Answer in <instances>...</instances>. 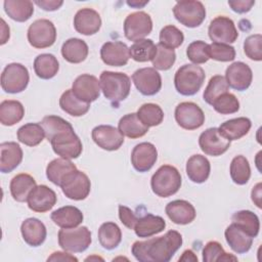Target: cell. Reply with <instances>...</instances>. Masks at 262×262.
Segmentation results:
<instances>
[{
    "instance_id": "1",
    "label": "cell",
    "mask_w": 262,
    "mask_h": 262,
    "mask_svg": "<svg viewBox=\"0 0 262 262\" xmlns=\"http://www.w3.org/2000/svg\"><path fill=\"white\" fill-rule=\"evenodd\" d=\"M45 137L51 143L53 151L60 158L72 160L82 154V142L73 126L58 116H46L41 121Z\"/></svg>"
},
{
    "instance_id": "2",
    "label": "cell",
    "mask_w": 262,
    "mask_h": 262,
    "mask_svg": "<svg viewBox=\"0 0 262 262\" xmlns=\"http://www.w3.org/2000/svg\"><path fill=\"white\" fill-rule=\"evenodd\" d=\"M181 245V234L176 230H169L163 236L135 242L131 252L140 262H168Z\"/></svg>"
},
{
    "instance_id": "3",
    "label": "cell",
    "mask_w": 262,
    "mask_h": 262,
    "mask_svg": "<svg viewBox=\"0 0 262 262\" xmlns=\"http://www.w3.org/2000/svg\"><path fill=\"white\" fill-rule=\"evenodd\" d=\"M99 85L104 97L114 104L126 99L131 89L129 76L120 72L103 71L99 77Z\"/></svg>"
},
{
    "instance_id": "4",
    "label": "cell",
    "mask_w": 262,
    "mask_h": 262,
    "mask_svg": "<svg viewBox=\"0 0 262 262\" xmlns=\"http://www.w3.org/2000/svg\"><path fill=\"white\" fill-rule=\"evenodd\" d=\"M206 75L204 70L196 64L181 66L174 77V85L178 93L184 96H191L202 88Z\"/></svg>"
},
{
    "instance_id": "5",
    "label": "cell",
    "mask_w": 262,
    "mask_h": 262,
    "mask_svg": "<svg viewBox=\"0 0 262 262\" xmlns=\"http://www.w3.org/2000/svg\"><path fill=\"white\" fill-rule=\"evenodd\" d=\"M150 186L154 193L158 196H171L175 194L181 186V175L175 167L163 165L152 175Z\"/></svg>"
},
{
    "instance_id": "6",
    "label": "cell",
    "mask_w": 262,
    "mask_h": 262,
    "mask_svg": "<svg viewBox=\"0 0 262 262\" xmlns=\"http://www.w3.org/2000/svg\"><path fill=\"white\" fill-rule=\"evenodd\" d=\"M91 244V232L86 226L61 228L58 231V245L69 253H82Z\"/></svg>"
},
{
    "instance_id": "7",
    "label": "cell",
    "mask_w": 262,
    "mask_h": 262,
    "mask_svg": "<svg viewBox=\"0 0 262 262\" xmlns=\"http://www.w3.org/2000/svg\"><path fill=\"white\" fill-rule=\"evenodd\" d=\"M175 18L187 28H196L206 18V8L201 1H178L173 7Z\"/></svg>"
},
{
    "instance_id": "8",
    "label": "cell",
    "mask_w": 262,
    "mask_h": 262,
    "mask_svg": "<svg viewBox=\"0 0 262 262\" xmlns=\"http://www.w3.org/2000/svg\"><path fill=\"white\" fill-rule=\"evenodd\" d=\"M29 80L28 69L21 63L12 62L7 64L1 74V87L7 93H19L27 88Z\"/></svg>"
},
{
    "instance_id": "9",
    "label": "cell",
    "mask_w": 262,
    "mask_h": 262,
    "mask_svg": "<svg viewBox=\"0 0 262 262\" xmlns=\"http://www.w3.org/2000/svg\"><path fill=\"white\" fill-rule=\"evenodd\" d=\"M59 186L67 198L74 201H82L88 196L91 182L84 172L75 170L64 176Z\"/></svg>"
},
{
    "instance_id": "10",
    "label": "cell",
    "mask_w": 262,
    "mask_h": 262,
    "mask_svg": "<svg viewBox=\"0 0 262 262\" xmlns=\"http://www.w3.org/2000/svg\"><path fill=\"white\" fill-rule=\"evenodd\" d=\"M27 36L33 47L38 49L47 48L52 46L56 40V29L52 21L41 18L30 25Z\"/></svg>"
},
{
    "instance_id": "11",
    "label": "cell",
    "mask_w": 262,
    "mask_h": 262,
    "mask_svg": "<svg viewBox=\"0 0 262 262\" xmlns=\"http://www.w3.org/2000/svg\"><path fill=\"white\" fill-rule=\"evenodd\" d=\"M152 30V20L148 13L136 11L130 13L124 20V34L130 41L144 39Z\"/></svg>"
},
{
    "instance_id": "12",
    "label": "cell",
    "mask_w": 262,
    "mask_h": 262,
    "mask_svg": "<svg viewBox=\"0 0 262 262\" xmlns=\"http://www.w3.org/2000/svg\"><path fill=\"white\" fill-rule=\"evenodd\" d=\"M175 120L185 130H194L205 123V115L202 108L194 102L184 101L175 108Z\"/></svg>"
},
{
    "instance_id": "13",
    "label": "cell",
    "mask_w": 262,
    "mask_h": 262,
    "mask_svg": "<svg viewBox=\"0 0 262 262\" xmlns=\"http://www.w3.org/2000/svg\"><path fill=\"white\" fill-rule=\"evenodd\" d=\"M208 34L214 43L229 44L235 42L238 37L233 20L227 16H216L209 26Z\"/></svg>"
},
{
    "instance_id": "14",
    "label": "cell",
    "mask_w": 262,
    "mask_h": 262,
    "mask_svg": "<svg viewBox=\"0 0 262 262\" xmlns=\"http://www.w3.org/2000/svg\"><path fill=\"white\" fill-rule=\"evenodd\" d=\"M132 81L137 90L145 96L157 94L162 87V78L154 68H142L136 70L132 75Z\"/></svg>"
},
{
    "instance_id": "15",
    "label": "cell",
    "mask_w": 262,
    "mask_h": 262,
    "mask_svg": "<svg viewBox=\"0 0 262 262\" xmlns=\"http://www.w3.org/2000/svg\"><path fill=\"white\" fill-rule=\"evenodd\" d=\"M199 145L206 155L218 157L229 148L230 141L219 132L218 128L214 127L205 130L200 135Z\"/></svg>"
},
{
    "instance_id": "16",
    "label": "cell",
    "mask_w": 262,
    "mask_h": 262,
    "mask_svg": "<svg viewBox=\"0 0 262 262\" xmlns=\"http://www.w3.org/2000/svg\"><path fill=\"white\" fill-rule=\"evenodd\" d=\"M93 141L102 149L113 151L119 149L124 143V135L120 130L111 125H99L91 133Z\"/></svg>"
},
{
    "instance_id": "17",
    "label": "cell",
    "mask_w": 262,
    "mask_h": 262,
    "mask_svg": "<svg viewBox=\"0 0 262 262\" xmlns=\"http://www.w3.org/2000/svg\"><path fill=\"white\" fill-rule=\"evenodd\" d=\"M72 91L80 100L90 103L100 95V85L98 79L89 74L78 76L72 85Z\"/></svg>"
},
{
    "instance_id": "18",
    "label": "cell",
    "mask_w": 262,
    "mask_h": 262,
    "mask_svg": "<svg viewBox=\"0 0 262 262\" xmlns=\"http://www.w3.org/2000/svg\"><path fill=\"white\" fill-rule=\"evenodd\" d=\"M224 78L228 86L232 89L245 91L252 83L253 73L247 63L243 61H235L226 69Z\"/></svg>"
},
{
    "instance_id": "19",
    "label": "cell",
    "mask_w": 262,
    "mask_h": 262,
    "mask_svg": "<svg viewBox=\"0 0 262 262\" xmlns=\"http://www.w3.org/2000/svg\"><path fill=\"white\" fill-rule=\"evenodd\" d=\"M57 196L54 190L47 185H37L28 196L29 208L37 213H45L51 210L56 204Z\"/></svg>"
},
{
    "instance_id": "20",
    "label": "cell",
    "mask_w": 262,
    "mask_h": 262,
    "mask_svg": "<svg viewBox=\"0 0 262 262\" xmlns=\"http://www.w3.org/2000/svg\"><path fill=\"white\" fill-rule=\"evenodd\" d=\"M101 60L112 67H123L130 58L129 47L122 41L105 42L100 48Z\"/></svg>"
},
{
    "instance_id": "21",
    "label": "cell",
    "mask_w": 262,
    "mask_h": 262,
    "mask_svg": "<svg viewBox=\"0 0 262 262\" xmlns=\"http://www.w3.org/2000/svg\"><path fill=\"white\" fill-rule=\"evenodd\" d=\"M158 159L156 146L150 142H141L131 152V164L138 172H147L152 168Z\"/></svg>"
},
{
    "instance_id": "22",
    "label": "cell",
    "mask_w": 262,
    "mask_h": 262,
    "mask_svg": "<svg viewBox=\"0 0 262 262\" xmlns=\"http://www.w3.org/2000/svg\"><path fill=\"white\" fill-rule=\"evenodd\" d=\"M74 27L75 30L82 35H94L101 27L100 15L92 8H82L75 14Z\"/></svg>"
},
{
    "instance_id": "23",
    "label": "cell",
    "mask_w": 262,
    "mask_h": 262,
    "mask_svg": "<svg viewBox=\"0 0 262 262\" xmlns=\"http://www.w3.org/2000/svg\"><path fill=\"white\" fill-rule=\"evenodd\" d=\"M165 212L173 223L179 225H185L192 222L196 215L194 207L184 200L170 202L166 206Z\"/></svg>"
},
{
    "instance_id": "24",
    "label": "cell",
    "mask_w": 262,
    "mask_h": 262,
    "mask_svg": "<svg viewBox=\"0 0 262 262\" xmlns=\"http://www.w3.org/2000/svg\"><path fill=\"white\" fill-rule=\"evenodd\" d=\"M24 241L31 247L41 246L46 238L47 230L42 221L37 218L26 219L20 226Z\"/></svg>"
},
{
    "instance_id": "25",
    "label": "cell",
    "mask_w": 262,
    "mask_h": 262,
    "mask_svg": "<svg viewBox=\"0 0 262 262\" xmlns=\"http://www.w3.org/2000/svg\"><path fill=\"white\" fill-rule=\"evenodd\" d=\"M0 151V171L2 173L13 171L23 161V149L16 142H2Z\"/></svg>"
},
{
    "instance_id": "26",
    "label": "cell",
    "mask_w": 262,
    "mask_h": 262,
    "mask_svg": "<svg viewBox=\"0 0 262 262\" xmlns=\"http://www.w3.org/2000/svg\"><path fill=\"white\" fill-rule=\"evenodd\" d=\"M224 235L228 246L237 254H245L252 247L253 237L234 223L227 226Z\"/></svg>"
},
{
    "instance_id": "27",
    "label": "cell",
    "mask_w": 262,
    "mask_h": 262,
    "mask_svg": "<svg viewBox=\"0 0 262 262\" xmlns=\"http://www.w3.org/2000/svg\"><path fill=\"white\" fill-rule=\"evenodd\" d=\"M51 220L60 228H74L79 226L84 219L80 209L74 206H64L51 213Z\"/></svg>"
},
{
    "instance_id": "28",
    "label": "cell",
    "mask_w": 262,
    "mask_h": 262,
    "mask_svg": "<svg viewBox=\"0 0 262 262\" xmlns=\"http://www.w3.org/2000/svg\"><path fill=\"white\" fill-rule=\"evenodd\" d=\"M211 171V165L209 160L202 155H193L191 156L186 163V174L194 183H203L205 182L209 176Z\"/></svg>"
},
{
    "instance_id": "29",
    "label": "cell",
    "mask_w": 262,
    "mask_h": 262,
    "mask_svg": "<svg viewBox=\"0 0 262 262\" xmlns=\"http://www.w3.org/2000/svg\"><path fill=\"white\" fill-rule=\"evenodd\" d=\"M165 227L166 222L161 216L146 214L137 219L133 229L138 237H150L162 232Z\"/></svg>"
},
{
    "instance_id": "30",
    "label": "cell",
    "mask_w": 262,
    "mask_h": 262,
    "mask_svg": "<svg viewBox=\"0 0 262 262\" xmlns=\"http://www.w3.org/2000/svg\"><path fill=\"white\" fill-rule=\"evenodd\" d=\"M252 123L250 119L246 117L234 118L228 120L220 125L219 132L229 141L237 140L243 136L247 135L251 129Z\"/></svg>"
},
{
    "instance_id": "31",
    "label": "cell",
    "mask_w": 262,
    "mask_h": 262,
    "mask_svg": "<svg viewBox=\"0 0 262 262\" xmlns=\"http://www.w3.org/2000/svg\"><path fill=\"white\" fill-rule=\"evenodd\" d=\"M36 186V180L31 175L20 173L11 179L9 188L13 200L23 203L27 202L29 194Z\"/></svg>"
},
{
    "instance_id": "32",
    "label": "cell",
    "mask_w": 262,
    "mask_h": 262,
    "mask_svg": "<svg viewBox=\"0 0 262 262\" xmlns=\"http://www.w3.org/2000/svg\"><path fill=\"white\" fill-rule=\"evenodd\" d=\"M89 49L86 42L79 38L68 39L61 46L62 57L71 63H80L88 55Z\"/></svg>"
},
{
    "instance_id": "33",
    "label": "cell",
    "mask_w": 262,
    "mask_h": 262,
    "mask_svg": "<svg viewBox=\"0 0 262 262\" xmlns=\"http://www.w3.org/2000/svg\"><path fill=\"white\" fill-rule=\"evenodd\" d=\"M3 5L6 14L18 23L27 21L34 13L33 2L29 0H5Z\"/></svg>"
},
{
    "instance_id": "34",
    "label": "cell",
    "mask_w": 262,
    "mask_h": 262,
    "mask_svg": "<svg viewBox=\"0 0 262 262\" xmlns=\"http://www.w3.org/2000/svg\"><path fill=\"white\" fill-rule=\"evenodd\" d=\"M120 132L129 138H139L145 135L148 131V127L145 126L137 117V114L131 113L123 116L118 124Z\"/></svg>"
},
{
    "instance_id": "35",
    "label": "cell",
    "mask_w": 262,
    "mask_h": 262,
    "mask_svg": "<svg viewBox=\"0 0 262 262\" xmlns=\"http://www.w3.org/2000/svg\"><path fill=\"white\" fill-rule=\"evenodd\" d=\"M77 170V167L70 160L58 158L52 160L46 168V176L50 182L59 186L67 174Z\"/></svg>"
},
{
    "instance_id": "36",
    "label": "cell",
    "mask_w": 262,
    "mask_h": 262,
    "mask_svg": "<svg viewBox=\"0 0 262 262\" xmlns=\"http://www.w3.org/2000/svg\"><path fill=\"white\" fill-rule=\"evenodd\" d=\"M59 70V64L57 58L50 53L39 54L34 60V71L35 74L43 79L49 80L53 78Z\"/></svg>"
},
{
    "instance_id": "37",
    "label": "cell",
    "mask_w": 262,
    "mask_h": 262,
    "mask_svg": "<svg viewBox=\"0 0 262 262\" xmlns=\"http://www.w3.org/2000/svg\"><path fill=\"white\" fill-rule=\"evenodd\" d=\"M25 115L24 105L18 100H3L0 103V122L4 126H13Z\"/></svg>"
},
{
    "instance_id": "38",
    "label": "cell",
    "mask_w": 262,
    "mask_h": 262,
    "mask_svg": "<svg viewBox=\"0 0 262 262\" xmlns=\"http://www.w3.org/2000/svg\"><path fill=\"white\" fill-rule=\"evenodd\" d=\"M59 106L63 112L73 117H81L89 111L90 103L80 100L75 96L72 89H68L59 98Z\"/></svg>"
},
{
    "instance_id": "39",
    "label": "cell",
    "mask_w": 262,
    "mask_h": 262,
    "mask_svg": "<svg viewBox=\"0 0 262 262\" xmlns=\"http://www.w3.org/2000/svg\"><path fill=\"white\" fill-rule=\"evenodd\" d=\"M98 241L102 248L114 250L122 241V232L115 222H104L98 229Z\"/></svg>"
},
{
    "instance_id": "40",
    "label": "cell",
    "mask_w": 262,
    "mask_h": 262,
    "mask_svg": "<svg viewBox=\"0 0 262 262\" xmlns=\"http://www.w3.org/2000/svg\"><path fill=\"white\" fill-rule=\"evenodd\" d=\"M232 223L246 231L253 238L256 237L260 229V221L258 216L249 210H242L235 212L231 217Z\"/></svg>"
},
{
    "instance_id": "41",
    "label": "cell",
    "mask_w": 262,
    "mask_h": 262,
    "mask_svg": "<svg viewBox=\"0 0 262 262\" xmlns=\"http://www.w3.org/2000/svg\"><path fill=\"white\" fill-rule=\"evenodd\" d=\"M45 132L41 124L28 123L17 130V139L28 146H36L42 142Z\"/></svg>"
},
{
    "instance_id": "42",
    "label": "cell",
    "mask_w": 262,
    "mask_h": 262,
    "mask_svg": "<svg viewBox=\"0 0 262 262\" xmlns=\"http://www.w3.org/2000/svg\"><path fill=\"white\" fill-rule=\"evenodd\" d=\"M157 51V45L150 39H141L135 41L129 48L130 57L138 62L152 60Z\"/></svg>"
},
{
    "instance_id": "43",
    "label": "cell",
    "mask_w": 262,
    "mask_h": 262,
    "mask_svg": "<svg viewBox=\"0 0 262 262\" xmlns=\"http://www.w3.org/2000/svg\"><path fill=\"white\" fill-rule=\"evenodd\" d=\"M230 177L237 185L246 184L251 177V168L246 157L239 155L232 159L230 163Z\"/></svg>"
},
{
    "instance_id": "44",
    "label": "cell",
    "mask_w": 262,
    "mask_h": 262,
    "mask_svg": "<svg viewBox=\"0 0 262 262\" xmlns=\"http://www.w3.org/2000/svg\"><path fill=\"white\" fill-rule=\"evenodd\" d=\"M138 119L148 128L160 125L164 120V112L156 103H144L137 111Z\"/></svg>"
},
{
    "instance_id": "45",
    "label": "cell",
    "mask_w": 262,
    "mask_h": 262,
    "mask_svg": "<svg viewBox=\"0 0 262 262\" xmlns=\"http://www.w3.org/2000/svg\"><path fill=\"white\" fill-rule=\"evenodd\" d=\"M228 89H229V86L223 76H221V75L213 76L210 79V81L204 91V94H203L204 100L208 104L211 105L213 103V101L218 96H220L223 93L228 92Z\"/></svg>"
},
{
    "instance_id": "46",
    "label": "cell",
    "mask_w": 262,
    "mask_h": 262,
    "mask_svg": "<svg viewBox=\"0 0 262 262\" xmlns=\"http://www.w3.org/2000/svg\"><path fill=\"white\" fill-rule=\"evenodd\" d=\"M237 258L232 254L226 253L222 246L215 241H211L206 244L203 250L204 262H216V261H236Z\"/></svg>"
},
{
    "instance_id": "47",
    "label": "cell",
    "mask_w": 262,
    "mask_h": 262,
    "mask_svg": "<svg viewBox=\"0 0 262 262\" xmlns=\"http://www.w3.org/2000/svg\"><path fill=\"white\" fill-rule=\"evenodd\" d=\"M176 60V53L174 49H170L162 45L161 43L157 44V51L151 60L154 69L160 71H167L172 68Z\"/></svg>"
},
{
    "instance_id": "48",
    "label": "cell",
    "mask_w": 262,
    "mask_h": 262,
    "mask_svg": "<svg viewBox=\"0 0 262 262\" xmlns=\"http://www.w3.org/2000/svg\"><path fill=\"white\" fill-rule=\"evenodd\" d=\"M214 110L221 115L234 114L239 110V101L232 93L226 92L218 96L211 104Z\"/></svg>"
},
{
    "instance_id": "49",
    "label": "cell",
    "mask_w": 262,
    "mask_h": 262,
    "mask_svg": "<svg viewBox=\"0 0 262 262\" xmlns=\"http://www.w3.org/2000/svg\"><path fill=\"white\" fill-rule=\"evenodd\" d=\"M183 33L173 25L164 27L160 32V43L167 48L175 49L183 43Z\"/></svg>"
},
{
    "instance_id": "50",
    "label": "cell",
    "mask_w": 262,
    "mask_h": 262,
    "mask_svg": "<svg viewBox=\"0 0 262 262\" xmlns=\"http://www.w3.org/2000/svg\"><path fill=\"white\" fill-rule=\"evenodd\" d=\"M208 55L217 61H231L235 58V50L229 44L212 43L208 45Z\"/></svg>"
},
{
    "instance_id": "51",
    "label": "cell",
    "mask_w": 262,
    "mask_h": 262,
    "mask_svg": "<svg viewBox=\"0 0 262 262\" xmlns=\"http://www.w3.org/2000/svg\"><path fill=\"white\" fill-rule=\"evenodd\" d=\"M208 45L206 42L198 40L191 42L186 48V55L194 64L205 63L209 60Z\"/></svg>"
},
{
    "instance_id": "52",
    "label": "cell",
    "mask_w": 262,
    "mask_h": 262,
    "mask_svg": "<svg viewBox=\"0 0 262 262\" xmlns=\"http://www.w3.org/2000/svg\"><path fill=\"white\" fill-rule=\"evenodd\" d=\"M245 54L252 60H262V35L255 34L246 38L244 42Z\"/></svg>"
},
{
    "instance_id": "53",
    "label": "cell",
    "mask_w": 262,
    "mask_h": 262,
    "mask_svg": "<svg viewBox=\"0 0 262 262\" xmlns=\"http://www.w3.org/2000/svg\"><path fill=\"white\" fill-rule=\"evenodd\" d=\"M119 218L121 222L129 229H133L138 217L135 215V213L128 207L120 205L119 206Z\"/></svg>"
},
{
    "instance_id": "54",
    "label": "cell",
    "mask_w": 262,
    "mask_h": 262,
    "mask_svg": "<svg viewBox=\"0 0 262 262\" xmlns=\"http://www.w3.org/2000/svg\"><path fill=\"white\" fill-rule=\"evenodd\" d=\"M228 5L234 12L237 13H246L251 10V8L255 5V1L253 0H235L228 1Z\"/></svg>"
},
{
    "instance_id": "55",
    "label": "cell",
    "mask_w": 262,
    "mask_h": 262,
    "mask_svg": "<svg viewBox=\"0 0 262 262\" xmlns=\"http://www.w3.org/2000/svg\"><path fill=\"white\" fill-rule=\"evenodd\" d=\"M35 4H37L39 7H41L43 10H46V11H54V10H57L62 4H63V1L61 0H37V1H34Z\"/></svg>"
},
{
    "instance_id": "56",
    "label": "cell",
    "mask_w": 262,
    "mask_h": 262,
    "mask_svg": "<svg viewBox=\"0 0 262 262\" xmlns=\"http://www.w3.org/2000/svg\"><path fill=\"white\" fill-rule=\"evenodd\" d=\"M47 261H75L77 262L78 259L73 255L66 252H54L51 254L50 257L47 258Z\"/></svg>"
},
{
    "instance_id": "57",
    "label": "cell",
    "mask_w": 262,
    "mask_h": 262,
    "mask_svg": "<svg viewBox=\"0 0 262 262\" xmlns=\"http://www.w3.org/2000/svg\"><path fill=\"white\" fill-rule=\"evenodd\" d=\"M261 187H262V184L259 182L257 183L253 189H252V192H251V196H252V201L255 203V205L260 209L262 208V203H261Z\"/></svg>"
},
{
    "instance_id": "58",
    "label": "cell",
    "mask_w": 262,
    "mask_h": 262,
    "mask_svg": "<svg viewBox=\"0 0 262 262\" xmlns=\"http://www.w3.org/2000/svg\"><path fill=\"white\" fill-rule=\"evenodd\" d=\"M179 261H194L198 262V257L191 250H186L182 253V256L179 258Z\"/></svg>"
},
{
    "instance_id": "59",
    "label": "cell",
    "mask_w": 262,
    "mask_h": 262,
    "mask_svg": "<svg viewBox=\"0 0 262 262\" xmlns=\"http://www.w3.org/2000/svg\"><path fill=\"white\" fill-rule=\"evenodd\" d=\"M1 24H2V35H1V44H5L7 42V40L9 39V28L7 27L6 30L5 29V21L4 19H1Z\"/></svg>"
},
{
    "instance_id": "60",
    "label": "cell",
    "mask_w": 262,
    "mask_h": 262,
    "mask_svg": "<svg viewBox=\"0 0 262 262\" xmlns=\"http://www.w3.org/2000/svg\"><path fill=\"white\" fill-rule=\"evenodd\" d=\"M148 1H137V0H133V1H127V4L131 7H134V8H140V7H143L145 4H147Z\"/></svg>"
},
{
    "instance_id": "61",
    "label": "cell",
    "mask_w": 262,
    "mask_h": 262,
    "mask_svg": "<svg viewBox=\"0 0 262 262\" xmlns=\"http://www.w3.org/2000/svg\"><path fill=\"white\" fill-rule=\"evenodd\" d=\"M93 259H95V260H101V261H103V259H102V258H100V257H96V256L88 257V258H86V259H85V261H88V260H93Z\"/></svg>"
}]
</instances>
